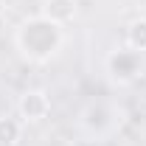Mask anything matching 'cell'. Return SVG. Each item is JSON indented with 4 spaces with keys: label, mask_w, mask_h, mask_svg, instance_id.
Returning a JSON list of instances; mask_svg holds the SVG:
<instances>
[{
    "label": "cell",
    "mask_w": 146,
    "mask_h": 146,
    "mask_svg": "<svg viewBox=\"0 0 146 146\" xmlns=\"http://www.w3.org/2000/svg\"><path fill=\"white\" fill-rule=\"evenodd\" d=\"M59 45H62V25H56L45 14L25 20L17 28V48L31 62H48L59 51Z\"/></svg>",
    "instance_id": "cell-1"
},
{
    "label": "cell",
    "mask_w": 146,
    "mask_h": 146,
    "mask_svg": "<svg viewBox=\"0 0 146 146\" xmlns=\"http://www.w3.org/2000/svg\"><path fill=\"white\" fill-rule=\"evenodd\" d=\"M107 65H110L112 79L121 82V84H127V82H132V79L141 76V70H143V54L127 45V48H121V51H115V54L110 56Z\"/></svg>",
    "instance_id": "cell-2"
},
{
    "label": "cell",
    "mask_w": 146,
    "mask_h": 146,
    "mask_svg": "<svg viewBox=\"0 0 146 146\" xmlns=\"http://www.w3.org/2000/svg\"><path fill=\"white\" fill-rule=\"evenodd\" d=\"M48 110H51V101H48V96L42 90L23 93V98H20V104H17V112H20V118H23L25 124L42 121V118L48 115Z\"/></svg>",
    "instance_id": "cell-3"
},
{
    "label": "cell",
    "mask_w": 146,
    "mask_h": 146,
    "mask_svg": "<svg viewBox=\"0 0 146 146\" xmlns=\"http://www.w3.org/2000/svg\"><path fill=\"white\" fill-rule=\"evenodd\" d=\"M23 135V124L17 118H0V146H14Z\"/></svg>",
    "instance_id": "cell-5"
},
{
    "label": "cell",
    "mask_w": 146,
    "mask_h": 146,
    "mask_svg": "<svg viewBox=\"0 0 146 146\" xmlns=\"http://www.w3.org/2000/svg\"><path fill=\"white\" fill-rule=\"evenodd\" d=\"M127 42H129V48H135V51L146 54V20H135V23L129 25Z\"/></svg>",
    "instance_id": "cell-6"
},
{
    "label": "cell",
    "mask_w": 146,
    "mask_h": 146,
    "mask_svg": "<svg viewBox=\"0 0 146 146\" xmlns=\"http://www.w3.org/2000/svg\"><path fill=\"white\" fill-rule=\"evenodd\" d=\"M42 14L48 20H54L56 25H65L76 17V0H45Z\"/></svg>",
    "instance_id": "cell-4"
}]
</instances>
